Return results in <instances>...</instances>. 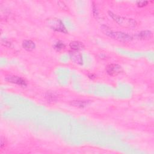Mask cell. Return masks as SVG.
I'll return each mask as SVG.
<instances>
[{"mask_svg": "<svg viewBox=\"0 0 154 154\" xmlns=\"http://www.w3.org/2000/svg\"><path fill=\"white\" fill-rule=\"evenodd\" d=\"M101 29L105 35L120 42H128L131 41L132 39V37L130 35L122 32L112 31L110 29V28L105 25L102 26Z\"/></svg>", "mask_w": 154, "mask_h": 154, "instance_id": "1", "label": "cell"}, {"mask_svg": "<svg viewBox=\"0 0 154 154\" xmlns=\"http://www.w3.org/2000/svg\"><path fill=\"white\" fill-rule=\"evenodd\" d=\"M108 14L109 16L119 25L125 27V28H133L136 27L137 25V23L135 20L132 19H128L126 17H123L122 16H119L117 14H114L112 12L109 11Z\"/></svg>", "mask_w": 154, "mask_h": 154, "instance_id": "2", "label": "cell"}, {"mask_svg": "<svg viewBox=\"0 0 154 154\" xmlns=\"http://www.w3.org/2000/svg\"><path fill=\"white\" fill-rule=\"evenodd\" d=\"M47 25L52 29L63 33H67V31L63 23L61 20L57 18H51L47 19Z\"/></svg>", "mask_w": 154, "mask_h": 154, "instance_id": "3", "label": "cell"}, {"mask_svg": "<svg viewBox=\"0 0 154 154\" xmlns=\"http://www.w3.org/2000/svg\"><path fill=\"white\" fill-rule=\"evenodd\" d=\"M106 71L108 75L111 76H115L120 73L123 71V69L122 67L118 64H111L106 66Z\"/></svg>", "mask_w": 154, "mask_h": 154, "instance_id": "4", "label": "cell"}, {"mask_svg": "<svg viewBox=\"0 0 154 154\" xmlns=\"http://www.w3.org/2000/svg\"><path fill=\"white\" fill-rule=\"evenodd\" d=\"M5 80L9 82L16 84L20 85L21 86L26 85V82L25 81V80L23 79L22 78L17 76L9 75V76L5 77Z\"/></svg>", "mask_w": 154, "mask_h": 154, "instance_id": "5", "label": "cell"}, {"mask_svg": "<svg viewBox=\"0 0 154 154\" xmlns=\"http://www.w3.org/2000/svg\"><path fill=\"white\" fill-rule=\"evenodd\" d=\"M69 55L70 57V59L75 63L82 64L83 60H82V56L81 54V53L79 52V51H73L69 52Z\"/></svg>", "mask_w": 154, "mask_h": 154, "instance_id": "6", "label": "cell"}, {"mask_svg": "<svg viewBox=\"0 0 154 154\" xmlns=\"http://www.w3.org/2000/svg\"><path fill=\"white\" fill-rule=\"evenodd\" d=\"M137 37L141 40H149L152 37V32L150 31H143L138 34Z\"/></svg>", "mask_w": 154, "mask_h": 154, "instance_id": "7", "label": "cell"}, {"mask_svg": "<svg viewBox=\"0 0 154 154\" xmlns=\"http://www.w3.org/2000/svg\"><path fill=\"white\" fill-rule=\"evenodd\" d=\"M22 46L25 50L28 51H31L35 48V45L32 41L26 40L22 42Z\"/></svg>", "mask_w": 154, "mask_h": 154, "instance_id": "8", "label": "cell"}, {"mask_svg": "<svg viewBox=\"0 0 154 154\" xmlns=\"http://www.w3.org/2000/svg\"><path fill=\"white\" fill-rule=\"evenodd\" d=\"M69 46L72 50L77 51L82 50L84 48L83 43L78 41H73L70 42Z\"/></svg>", "mask_w": 154, "mask_h": 154, "instance_id": "9", "label": "cell"}, {"mask_svg": "<svg viewBox=\"0 0 154 154\" xmlns=\"http://www.w3.org/2000/svg\"><path fill=\"white\" fill-rule=\"evenodd\" d=\"M88 102L85 100H73L70 102V104L74 106L77 107H84L87 105Z\"/></svg>", "mask_w": 154, "mask_h": 154, "instance_id": "10", "label": "cell"}, {"mask_svg": "<svg viewBox=\"0 0 154 154\" xmlns=\"http://www.w3.org/2000/svg\"><path fill=\"white\" fill-rule=\"evenodd\" d=\"M54 48L56 50L60 51V50H61V49H62L64 48V45L61 42H58L55 44Z\"/></svg>", "mask_w": 154, "mask_h": 154, "instance_id": "11", "label": "cell"}, {"mask_svg": "<svg viewBox=\"0 0 154 154\" xmlns=\"http://www.w3.org/2000/svg\"><path fill=\"white\" fill-rule=\"evenodd\" d=\"M147 3H148V1H137V5L139 7H143L146 6L147 4Z\"/></svg>", "mask_w": 154, "mask_h": 154, "instance_id": "12", "label": "cell"}, {"mask_svg": "<svg viewBox=\"0 0 154 154\" xmlns=\"http://www.w3.org/2000/svg\"><path fill=\"white\" fill-rule=\"evenodd\" d=\"M58 5L60 7V8H62L63 10H66L67 8V6H66V4H64V2H63V1H58Z\"/></svg>", "mask_w": 154, "mask_h": 154, "instance_id": "13", "label": "cell"}, {"mask_svg": "<svg viewBox=\"0 0 154 154\" xmlns=\"http://www.w3.org/2000/svg\"><path fill=\"white\" fill-rule=\"evenodd\" d=\"M93 14L94 16L97 17V16H98V13H97V9H96V7L93 6Z\"/></svg>", "mask_w": 154, "mask_h": 154, "instance_id": "14", "label": "cell"}]
</instances>
